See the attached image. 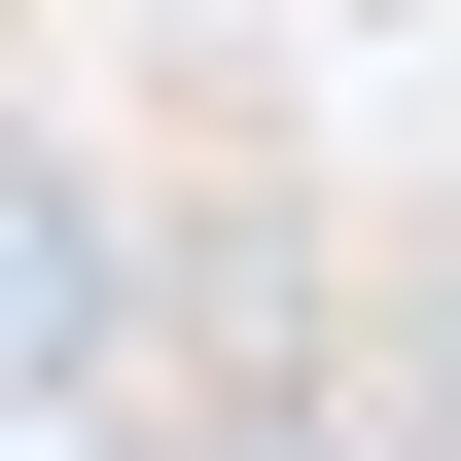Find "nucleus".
<instances>
[{
    "label": "nucleus",
    "mask_w": 461,
    "mask_h": 461,
    "mask_svg": "<svg viewBox=\"0 0 461 461\" xmlns=\"http://www.w3.org/2000/svg\"><path fill=\"white\" fill-rule=\"evenodd\" d=\"M0 391H107V213L0 177Z\"/></svg>",
    "instance_id": "nucleus-1"
}]
</instances>
